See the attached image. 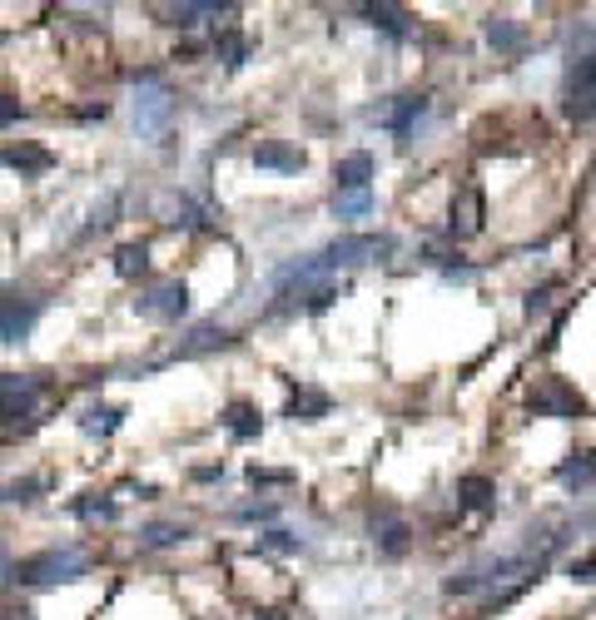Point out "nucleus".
Segmentation results:
<instances>
[{
  "label": "nucleus",
  "mask_w": 596,
  "mask_h": 620,
  "mask_svg": "<svg viewBox=\"0 0 596 620\" xmlns=\"http://www.w3.org/2000/svg\"><path fill=\"white\" fill-rule=\"evenodd\" d=\"M85 576V551L80 546H55L40 556H25L20 566H10V581L20 586H60V581H80Z\"/></svg>",
  "instance_id": "obj_1"
},
{
  "label": "nucleus",
  "mask_w": 596,
  "mask_h": 620,
  "mask_svg": "<svg viewBox=\"0 0 596 620\" xmlns=\"http://www.w3.org/2000/svg\"><path fill=\"white\" fill-rule=\"evenodd\" d=\"M393 253V239L388 234H343L318 253L323 268H358V263H378Z\"/></svg>",
  "instance_id": "obj_2"
},
{
  "label": "nucleus",
  "mask_w": 596,
  "mask_h": 620,
  "mask_svg": "<svg viewBox=\"0 0 596 620\" xmlns=\"http://www.w3.org/2000/svg\"><path fill=\"white\" fill-rule=\"evenodd\" d=\"M482 214H487V209H482V189L467 179V184L452 194V209H447V234H452V239H477V234H482Z\"/></svg>",
  "instance_id": "obj_3"
},
{
  "label": "nucleus",
  "mask_w": 596,
  "mask_h": 620,
  "mask_svg": "<svg viewBox=\"0 0 596 620\" xmlns=\"http://www.w3.org/2000/svg\"><path fill=\"white\" fill-rule=\"evenodd\" d=\"M532 412H537V417H582L587 402H582V392H577L567 377H547V382L537 387V397H532Z\"/></svg>",
  "instance_id": "obj_4"
},
{
  "label": "nucleus",
  "mask_w": 596,
  "mask_h": 620,
  "mask_svg": "<svg viewBox=\"0 0 596 620\" xmlns=\"http://www.w3.org/2000/svg\"><path fill=\"white\" fill-rule=\"evenodd\" d=\"M35 397H40V382H35V377L0 372V422H20V417H30Z\"/></svg>",
  "instance_id": "obj_5"
},
{
  "label": "nucleus",
  "mask_w": 596,
  "mask_h": 620,
  "mask_svg": "<svg viewBox=\"0 0 596 620\" xmlns=\"http://www.w3.org/2000/svg\"><path fill=\"white\" fill-rule=\"evenodd\" d=\"M40 318V303L35 298H20V293H0V343H20Z\"/></svg>",
  "instance_id": "obj_6"
},
{
  "label": "nucleus",
  "mask_w": 596,
  "mask_h": 620,
  "mask_svg": "<svg viewBox=\"0 0 596 620\" xmlns=\"http://www.w3.org/2000/svg\"><path fill=\"white\" fill-rule=\"evenodd\" d=\"M567 115L572 120H592L596 115V55L577 65V75L567 85Z\"/></svg>",
  "instance_id": "obj_7"
},
{
  "label": "nucleus",
  "mask_w": 596,
  "mask_h": 620,
  "mask_svg": "<svg viewBox=\"0 0 596 620\" xmlns=\"http://www.w3.org/2000/svg\"><path fill=\"white\" fill-rule=\"evenodd\" d=\"M184 308H189V288L184 283H154L140 298L145 318H184Z\"/></svg>",
  "instance_id": "obj_8"
},
{
  "label": "nucleus",
  "mask_w": 596,
  "mask_h": 620,
  "mask_svg": "<svg viewBox=\"0 0 596 620\" xmlns=\"http://www.w3.org/2000/svg\"><path fill=\"white\" fill-rule=\"evenodd\" d=\"M373 541H378L383 556H403V551H408V521L393 516V511L373 516Z\"/></svg>",
  "instance_id": "obj_9"
},
{
  "label": "nucleus",
  "mask_w": 596,
  "mask_h": 620,
  "mask_svg": "<svg viewBox=\"0 0 596 620\" xmlns=\"http://www.w3.org/2000/svg\"><path fill=\"white\" fill-rule=\"evenodd\" d=\"M254 164H259V169H279V174H298V169H303V149L284 144V139H269V144L254 149Z\"/></svg>",
  "instance_id": "obj_10"
},
{
  "label": "nucleus",
  "mask_w": 596,
  "mask_h": 620,
  "mask_svg": "<svg viewBox=\"0 0 596 620\" xmlns=\"http://www.w3.org/2000/svg\"><path fill=\"white\" fill-rule=\"evenodd\" d=\"M333 179H338V189H368V179H373V154H348V159H338Z\"/></svg>",
  "instance_id": "obj_11"
},
{
  "label": "nucleus",
  "mask_w": 596,
  "mask_h": 620,
  "mask_svg": "<svg viewBox=\"0 0 596 620\" xmlns=\"http://www.w3.org/2000/svg\"><path fill=\"white\" fill-rule=\"evenodd\" d=\"M289 417H294V422H318V417H328V392L298 387L294 397H289Z\"/></svg>",
  "instance_id": "obj_12"
},
{
  "label": "nucleus",
  "mask_w": 596,
  "mask_h": 620,
  "mask_svg": "<svg viewBox=\"0 0 596 620\" xmlns=\"http://www.w3.org/2000/svg\"><path fill=\"white\" fill-rule=\"evenodd\" d=\"M224 427H229L239 442H249V437H259L264 417H259V407H249V402H229V412H224Z\"/></svg>",
  "instance_id": "obj_13"
},
{
  "label": "nucleus",
  "mask_w": 596,
  "mask_h": 620,
  "mask_svg": "<svg viewBox=\"0 0 596 620\" xmlns=\"http://www.w3.org/2000/svg\"><path fill=\"white\" fill-rule=\"evenodd\" d=\"M209 15H224V5H214V0H204V5H169V10H164V25L189 30V25H199V20H209Z\"/></svg>",
  "instance_id": "obj_14"
},
{
  "label": "nucleus",
  "mask_w": 596,
  "mask_h": 620,
  "mask_svg": "<svg viewBox=\"0 0 596 620\" xmlns=\"http://www.w3.org/2000/svg\"><path fill=\"white\" fill-rule=\"evenodd\" d=\"M368 20L383 25L388 35H408V30H413V15H408L403 5H368Z\"/></svg>",
  "instance_id": "obj_15"
},
{
  "label": "nucleus",
  "mask_w": 596,
  "mask_h": 620,
  "mask_svg": "<svg viewBox=\"0 0 596 620\" xmlns=\"http://www.w3.org/2000/svg\"><path fill=\"white\" fill-rule=\"evenodd\" d=\"M214 55H219L229 70H239V65L249 60V40H244L239 30H219V40H214Z\"/></svg>",
  "instance_id": "obj_16"
},
{
  "label": "nucleus",
  "mask_w": 596,
  "mask_h": 620,
  "mask_svg": "<svg viewBox=\"0 0 596 620\" xmlns=\"http://www.w3.org/2000/svg\"><path fill=\"white\" fill-rule=\"evenodd\" d=\"M368 209H373V194L368 189H338L333 194V214L338 219H363Z\"/></svg>",
  "instance_id": "obj_17"
},
{
  "label": "nucleus",
  "mask_w": 596,
  "mask_h": 620,
  "mask_svg": "<svg viewBox=\"0 0 596 620\" xmlns=\"http://www.w3.org/2000/svg\"><path fill=\"white\" fill-rule=\"evenodd\" d=\"M482 30H487V40H492L497 50H522V30H517L507 15H487V25H482Z\"/></svg>",
  "instance_id": "obj_18"
},
{
  "label": "nucleus",
  "mask_w": 596,
  "mask_h": 620,
  "mask_svg": "<svg viewBox=\"0 0 596 620\" xmlns=\"http://www.w3.org/2000/svg\"><path fill=\"white\" fill-rule=\"evenodd\" d=\"M0 164L20 169V174H35V169H50V154L45 149H0Z\"/></svg>",
  "instance_id": "obj_19"
},
{
  "label": "nucleus",
  "mask_w": 596,
  "mask_h": 620,
  "mask_svg": "<svg viewBox=\"0 0 596 620\" xmlns=\"http://www.w3.org/2000/svg\"><path fill=\"white\" fill-rule=\"evenodd\" d=\"M169 110H174V100H169L164 90H149V95H140V124H145V129H159V124L169 120Z\"/></svg>",
  "instance_id": "obj_20"
},
{
  "label": "nucleus",
  "mask_w": 596,
  "mask_h": 620,
  "mask_svg": "<svg viewBox=\"0 0 596 620\" xmlns=\"http://www.w3.org/2000/svg\"><path fill=\"white\" fill-rule=\"evenodd\" d=\"M120 417H125L120 407H90V412L80 417V427H85L90 437H110V432L120 427Z\"/></svg>",
  "instance_id": "obj_21"
},
{
  "label": "nucleus",
  "mask_w": 596,
  "mask_h": 620,
  "mask_svg": "<svg viewBox=\"0 0 596 620\" xmlns=\"http://www.w3.org/2000/svg\"><path fill=\"white\" fill-rule=\"evenodd\" d=\"M145 268H149L145 244H125L120 253H115V273H120V278H140Z\"/></svg>",
  "instance_id": "obj_22"
},
{
  "label": "nucleus",
  "mask_w": 596,
  "mask_h": 620,
  "mask_svg": "<svg viewBox=\"0 0 596 620\" xmlns=\"http://www.w3.org/2000/svg\"><path fill=\"white\" fill-rule=\"evenodd\" d=\"M457 496H462V506L482 511V506H492V482H487V477H462V482H457Z\"/></svg>",
  "instance_id": "obj_23"
},
{
  "label": "nucleus",
  "mask_w": 596,
  "mask_h": 620,
  "mask_svg": "<svg viewBox=\"0 0 596 620\" xmlns=\"http://www.w3.org/2000/svg\"><path fill=\"white\" fill-rule=\"evenodd\" d=\"M423 110H428V100H403V105H398L393 115H383V120H388V129H393L398 139H408V129H413V120H418Z\"/></svg>",
  "instance_id": "obj_24"
},
{
  "label": "nucleus",
  "mask_w": 596,
  "mask_h": 620,
  "mask_svg": "<svg viewBox=\"0 0 596 620\" xmlns=\"http://www.w3.org/2000/svg\"><path fill=\"white\" fill-rule=\"evenodd\" d=\"M557 477H562L567 487H587V482H592V477H596V462H592V452H577V457H572V462H567V467H562Z\"/></svg>",
  "instance_id": "obj_25"
},
{
  "label": "nucleus",
  "mask_w": 596,
  "mask_h": 620,
  "mask_svg": "<svg viewBox=\"0 0 596 620\" xmlns=\"http://www.w3.org/2000/svg\"><path fill=\"white\" fill-rule=\"evenodd\" d=\"M75 511H80V516H90V521H95V516H105V521H110V516H115V501H100V496H85V501H75Z\"/></svg>",
  "instance_id": "obj_26"
},
{
  "label": "nucleus",
  "mask_w": 596,
  "mask_h": 620,
  "mask_svg": "<svg viewBox=\"0 0 596 620\" xmlns=\"http://www.w3.org/2000/svg\"><path fill=\"white\" fill-rule=\"evenodd\" d=\"M179 536H184V526H149L145 531L149 546H169V541H179Z\"/></svg>",
  "instance_id": "obj_27"
},
{
  "label": "nucleus",
  "mask_w": 596,
  "mask_h": 620,
  "mask_svg": "<svg viewBox=\"0 0 596 620\" xmlns=\"http://www.w3.org/2000/svg\"><path fill=\"white\" fill-rule=\"evenodd\" d=\"M264 546H269V551H298L303 541H298V536H289V531H269V536H264Z\"/></svg>",
  "instance_id": "obj_28"
},
{
  "label": "nucleus",
  "mask_w": 596,
  "mask_h": 620,
  "mask_svg": "<svg viewBox=\"0 0 596 620\" xmlns=\"http://www.w3.org/2000/svg\"><path fill=\"white\" fill-rule=\"evenodd\" d=\"M214 343H224V333H219V328H199L194 343H189V353H204V348H214Z\"/></svg>",
  "instance_id": "obj_29"
},
{
  "label": "nucleus",
  "mask_w": 596,
  "mask_h": 620,
  "mask_svg": "<svg viewBox=\"0 0 596 620\" xmlns=\"http://www.w3.org/2000/svg\"><path fill=\"white\" fill-rule=\"evenodd\" d=\"M572 581H596V556H582V561H572Z\"/></svg>",
  "instance_id": "obj_30"
},
{
  "label": "nucleus",
  "mask_w": 596,
  "mask_h": 620,
  "mask_svg": "<svg viewBox=\"0 0 596 620\" xmlns=\"http://www.w3.org/2000/svg\"><path fill=\"white\" fill-rule=\"evenodd\" d=\"M20 115H25V110H20V100H10V95H0V129H5V124H15V120H20Z\"/></svg>",
  "instance_id": "obj_31"
},
{
  "label": "nucleus",
  "mask_w": 596,
  "mask_h": 620,
  "mask_svg": "<svg viewBox=\"0 0 596 620\" xmlns=\"http://www.w3.org/2000/svg\"><path fill=\"white\" fill-rule=\"evenodd\" d=\"M0 620H35V616H30V611H5Z\"/></svg>",
  "instance_id": "obj_32"
},
{
  "label": "nucleus",
  "mask_w": 596,
  "mask_h": 620,
  "mask_svg": "<svg viewBox=\"0 0 596 620\" xmlns=\"http://www.w3.org/2000/svg\"><path fill=\"white\" fill-rule=\"evenodd\" d=\"M259 620H289V616H284V611H264Z\"/></svg>",
  "instance_id": "obj_33"
},
{
  "label": "nucleus",
  "mask_w": 596,
  "mask_h": 620,
  "mask_svg": "<svg viewBox=\"0 0 596 620\" xmlns=\"http://www.w3.org/2000/svg\"><path fill=\"white\" fill-rule=\"evenodd\" d=\"M0 576H10V566H5V546H0Z\"/></svg>",
  "instance_id": "obj_34"
}]
</instances>
